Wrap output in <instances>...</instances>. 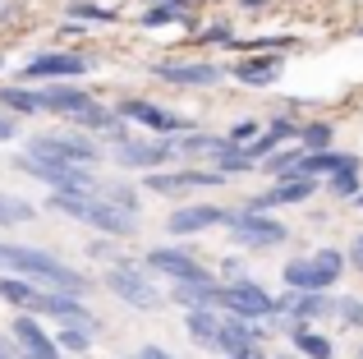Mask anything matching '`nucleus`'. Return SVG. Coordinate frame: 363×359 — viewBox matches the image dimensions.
I'll return each instance as SVG.
<instances>
[{"label":"nucleus","mask_w":363,"mask_h":359,"mask_svg":"<svg viewBox=\"0 0 363 359\" xmlns=\"http://www.w3.org/2000/svg\"><path fill=\"white\" fill-rule=\"evenodd\" d=\"M0 263H5V267H14V272H23V277H37V281H46V286H55L60 295H83V290H88L83 272L65 267L60 258H51V253H42V249L0 244Z\"/></svg>","instance_id":"1"},{"label":"nucleus","mask_w":363,"mask_h":359,"mask_svg":"<svg viewBox=\"0 0 363 359\" xmlns=\"http://www.w3.org/2000/svg\"><path fill=\"white\" fill-rule=\"evenodd\" d=\"M51 207L79 216V221L97 226L106 235H133V226H138L133 212H124V207H116L111 198H97V194H69V189H60V194H51Z\"/></svg>","instance_id":"2"},{"label":"nucleus","mask_w":363,"mask_h":359,"mask_svg":"<svg viewBox=\"0 0 363 359\" xmlns=\"http://www.w3.org/2000/svg\"><path fill=\"white\" fill-rule=\"evenodd\" d=\"M28 157L37 162H60V166H92L97 162V143L83 134H37L28 143Z\"/></svg>","instance_id":"3"},{"label":"nucleus","mask_w":363,"mask_h":359,"mask_svg":"<svg viewBox=\"0 0 363 359\" xmlns=\"http://www.w3.org/2000/svg\"><path fill=\"white\" fill-rule=\"evenodd\" d=\"M340 267H345L340 249H322L313 263H299V258H294L290 267H285V286H290V290H313V295H322V290H327L331 281L340 277Z\"/></svg>","instance_id":"4"},{"label":"nucleus","mask_w":363,"mask_h":359,"mask_svg":"<svg viewBox=\"0 0 363 359\" xmlns=\"http://www.w3.org/2000/svg\"><path fill=\"white\" fill-rule=\"evenodd\" d=\"M230 235L240 244H248V249H276V244H285L290 240V226H281V221H272L267 212H240L235 216L230 212Z\"/></svg>","instance_id":"5"},{"label":"nucleus","mask_w":363,"mask_h":359,"mask_svg":"<svg viewBox=\"0 0 363 359\" xmlns=\"http://www.w3.org/2000/svg\"><path fill=\"white\" fill-rule=\"evenodd\" d=\"M106 286L116 290V295H120L129 309H157V304H161L152 277H147L143 267H133V263H116V267L106 272Z\"/></svg>","instance_id":"6"},{"label":"nucleus","mask_w":363,"mask_h":359,"mask_svg":"<svg viewBox=\"0 0 363 359\" xmlns=\"http://www.w3.org/2000/svg\"><path fill=\"white\" fill-rule=\"evenodd\" d=\"M18 166L37 180H51L55 189H69V194H92L97 189V175L88 166H60V162H37V157H18Z\"/></svg>","instance_id":"7"},{"label":"nucleus","mask_w":363,"mask_h":359,"mask_svg":"<svg viewBox=\"0 0 363 359\" xmlns=\"http://www.w3.org/2000/svg\"><path fill=\"white\" fill-rule=\"evenodd\" d=\"M225 309H230V318H276V299L267 295L262 286H253V281H240V286H225Z\"/></svg>","instance_id":"8"},{"label":"nucleus","mask_w":363,"mask_h":359,"mask_svg":"<svg viewBox=\"0 0 363 359\" xmlns=\"http://www.w3.org/2000/svg\"><path fill=\"white\" fill-rule=\"evenodd\" d=\"M33 314L65 318L69 327H92V314H88V309H83L74 295H46V290H37V299H33Z\"/></svg>","instance_id":"9"},{"label":"nucleus","mask_w":363,"mask_h":359,"mask_svg":"<svg viewBox=\"0 0 363 359\" xmlns=\"http://www.w3.org/2000/svg\"><path fill=\"white\" fill-rule=\"evenodd\" d=\"M175 304H184L189 314H198V309L225 304V290L216 286L212 277H207V281H175Z\"/></svg>","instance_id":"10"},{"label":"nucleus","mask_w":363,"mask_h":359,"mask_svg":"<svg viewBox=\"0 0 363 359\" xmlns=\"http://www.w3.org/2000/svg\"><path fill=\"white\" fill-rule=\"evenodd\" d=\"M124 120H138L143 129H157V134H179V129L189 125V120H179V116H170V111H161V106H152V101H129V106L120 111Z\"/></svg>","instance_id":"11"},{"label":"nucleus","mask_w":363,"mask_h":359,"mask_svg":"<svg viewBox=\"0 0 363 359\" xmlns=\"http://www.w3.org/2000/svg\"><path fill=\"white\" fill-rule=\"evenodd\" d=\"M88 70V55H37V60H28V79H69V74H83Z\"/></svg>","instance_id":"12"},{"label":"nucleus","mask_w":363,"mask_h":359,"mask_svg":"<svg viewBox=\"0 0 363 359\" xmlns=\"http://www.w3.org/2000/svg\"><path fill=\"white\" fill-rule=\"evenodd\" d=\"M230 221V212H221V207H179V212H170V235H194V231H207V226H221Z\"/></svg>","instance_id":"13"},{"label":"nucleus","mask_w":363,"mask_h":359,"mask_svg":"<svg viewBox=\"0 0 363 359\" xmlns=\"http://www.w3.org/2000/svg\"><path fill=\"white\" fill-rule=\"evenodd\" d=\"M147 267L170 272L175 281H207V272L198 267L189 253H179V249H152V253H147Z\"/></svg>","instance_id":"14"},{"label":"nucleus","mask_w":363,"mask_h":359,"mask_svg":"<svg viewBox=\"0 0 363 359\" xmlns=\"http://www.w3.org/2000/svg\"><path fill=\"white\" fill-rule=\"evenodd\" d=\"M157 79L184 83V88H212V83H221V70L216 65H157Z\"/></svg>","instance_id":"15"},{"label":"nucleus","mask_w":363,"mask_h":359,"mask_svg":"<svg viewBox=\"0 0 363 359\" xmlns=\"http://www.w3.org/2000/svg\"><path fill=\"white\" fill-rule=\"evenodd\" d=\"M166 157H170L166 143H120L116 148V162L120 166H138V171H147V175H152V166H161Z\"/></svg>","instance_id":"16"},{"label":"nucleus","mask_w":363,"mask_h":359,"mask_svg":"<svg viewBox=\"0 0 363 359\" xmlns=\"http://www.w3.org/2000/svg\"><path fill=\"white\" fill-rule=\"evenodd\" d=\"M276 314H290V318H318V314H331V299L313 295V290H294V295L276 299Z\"/></svg>","instance_id":"17"},{"label":"nucleus","mask_w":363,"mask_h":359,"mask_svg":"<svg viewBox=\"0 0 363 359\" xmlns=\"http://www.w3.org/2000/svg\"><path fill=\"white\" fill-rule=\"evenodd\" d=\"M14 336L23 341V350H33L37 359H60V350H55V341H51V336H46V332H42V327H37L28 314L14 323Z\"/></svg>","instance_id":"18"},{"label":"nucleus","mask_w":363,"mask_h":359,"mask_svg":"<svg viewBox=\"0 0 363 359\" xmlns=\"http://www.w3.org/2000/svg\"><path fill=\"white\" fill-rule=\"evenodd\" d=\"M221 171L203 175V171H179V175H147V189L152 194H170V189H194V184H221Z\"/></svg>","instance_id":"19"},{"label":"nucleus","mask_w":363,"mask_h":359,"mask_svg":"<svg viewBox=\"0 0 363 359\" xmlns=\"http://www.w3.org/2000/svg\"><path fill=\"white\" fill-rule=\"evenodd\" d=\"M253 341H262V336H257L253 327L244 323V318H225V327H221V341H216V350H225V355H244V350H253Z\"/></svg>","instance_id":"20"},{"label":"nucleus","mask_w":363,"mask_h":359,"mask_svg":"<svg viewBox=\"0 0 363 359\" xmlns=\"http://www.w3.org/2000/svg\"><path fill=\"white\" fill-rule=\"evenodd\" d=\"M276 74H281V60H276V55H267V60L257 55V60H240V65H235V79L248 83V88H267Z\"/></svg>","instance_id":"21"},{"label":"nucleus","mask_w":363,"mask_h":359,"mask_svg":"<svg viewBox=\"0 0 363 359\" xmlns=\"http://www.w3.org/2000/svg\"><path fill=\"white\" fill-rule=\"evenodd\" d=\"M221 327H225V318H216L212 309H198V314H189V336H194L198 346H207V350H216V341H221Z\"/></svg>","instance_id":"22"},{"label":"nucleus","mask_w":363,"mask_h":359,"mask_svg":"<svg viewBox=\"0 0 363 359\" xmlns=\"http://www.w3.org/2000/svg\"><path fill=\"white\" fill-rule=\"evenodd\" d=\"M88 106H92V97H88V92H79V88H51V92H42V111H69V116H83Z\"/></svg>","instance_id":"23"},{"label":"nucleus","mask_w":363,"mask_h":359,"mask_svg":"<svg viewBox=\"0 0 363 359\" xmlns=\"http://www.w3.org/2000/svg\"><path fill=\"white\" fill-rule=\"evenodd\" d=\"M194 18V9L189 5H152L143 9V28H161V23H189Z\"/></svg>","instance_id":"24"},{"label":"nucleus","mask_w":363,"mask_h":359,"mask_svg":"<svg viewBox=\"0 0 363 359\" xmlns=\"http://www.w3.org/2000/svg\"><path fill=\"white\" fill-rule=\"evenodd\" d=\"M294 346H299V355H308V359H331V355H336V346H331L327 336L303 332V327H294Z\"/></svg>","instance_id":"25"},{"label":"nucleus","mask_w":363,"mask_h":359,"mask_svg":"<svg viewBox=\"0 0 363 359\" xmlns=\"http://www.w3.org/2000/svg\"><path fill=\"white\" fill-rule=\"evenodd\" d=\"M0 299H5V304H18V309H28V314H33L37 290H33V286H23V281H14V277H0Z\"/></svg>","instance_id":"26"},{"label":"nucleus","mask_w":363,"mask_h":359,"mask_svg":"<svg viewBox=\"0 0 363 359\" xmlns=\"http://www.w3.org/2000/svg\"><path fill=\"white\" fill-rule=\"evenodd\" d=\"M0 101L9 111H42V92H23V88H0Z\"/></svg>","instance_id":"27"},{"label":"nucleus","mask_w":363,"mask_h":359,"mask_svg":"<svg viewBox=\"0 0 363 359\" xmlns=\"http://www.w3.org/2000/svg\"><path fill=\"white\" fill-rule=\"evenodd\" d=\"M9 221H33V203L0 194V226H9Z\"/></svg>","instance_id":"28"},{"label":"nucleus","mask_w":363,"mask_h":359,"mask_svg":"<svg viewBox=\"0 0 363 359\" xmlns=\"http://www.w3.org/2000/svg\"><path fill=\"white\" fill-rule=\"evenodd\" d=\"M331 194L336 198H359V162L345 166L340 175H331Z\"/></svg>","instance_id":"29"},{"label":"nucleus","mask_w":363,"mask_h":359,"mask_svg":"<svg viewBox=\"0 0 363 359\" xmlns=\"http://www.w3.org/2000/svg\"><path fill=\"white\" fill-rule=\"evenodd\" d=\"M60 346H65V350H79V355H83V350L92 346V341H88V327H65V332H60Z\"/></svg>","instance_id":"30"},{"label":"nucleus","mask_w":363,"mask_h":359,"mask_svg":"<svg viewBox=\"0 0 363 359\" xmlns=\"http://www.w3.org/2000/svg\"><path fill=\"white\" fill-rule=\"evenodd\" d=\"M303 143H308L313 148V153H327V138H331V125H308V129H303Z\"/></svg>","instance_id":"31"},{"label":"nucleus","mask_w":363,"mask_h":359,"mask_svg":"<svg viewBox=\"0 0 363 359\" xmlns=\"http://www.w3.org/2000/svg\"><path fill=\"white\" fill-rule=\"evenodd\" d=\"M331 314H340L345 323L363 327V304H359V299H336V304H331Z\"/></svg>","instance_id":"32"},{"label":"nucleus","mask_w":363,"mask_h":359,"mask_svg":"<svg viewBox=\"0 0 363 359\" xmlns=\"http://www.w3.org/2000/svg\"><path fill=\"white\" fill-rule=\"evenodd\" d=\"M257 129H262V120H240V125H235L225 138H230V143H240V148H248V138H253Z\"/></svg>","instance_id":"33"},{"label":"nucleus","mask_w":363,"mask_h":359,"mask_svg":"<svg viewBox=\"0 0 363 359\" xmlns=\"http://www.w3.org/2000/svg\"><path fill=\"white\" fill-rule=\"evenodd\" d=\"M106 198L116 207H124V212H138V194H133V189H106Z\"/></svg>","instance_id":"34"},{"label":"nucleus","mask_w":363,"mask_h":359,"mask_svg":"<svg viewBox=\"0 0 363 359\" xmlns=\"http://www.w3.org/2000/svg\"><path fill=\"white\" fill-rule=\"evenodd\" d=\"M74 18H97V23H111V9H97V5H74Z\"/></svg>","instance_id":"35"},{"label":"nucleus","mask_w":363,"mask_h":359,"mask_svg":"<svg viewBox=\"0 0 363 359\" xmlns=\"http://www.w3.org/2000/svg\"><path fill=\"white\" fill-rule=\"evenodd\" d=\"M133 359H175V355H166V350H161V346H143V350L133 355Z\"/></svg>","instance_id":"36"},{"label":"nucleus","mask_w":363,"mask_h":359,"mask_svg":"<svg viewBox=\"0 0 363 359\" xmlns=\"http://www.w3.org/2000/svg\"><path fill=\"white\" fill-rule=\"evenodd\" d=\"M5 138H14V120H5V116H0V143H5Z\"/></svg>","instance_id":"37"},{"label":"nucleus","mask_w":363,"mask_h":359,"mask_svg":"<svg viewBox=\"0 0 363 359\" xmlns=\"http://www.w3.org/2000/svg\"><path fill=\"white\" fill-rule=\"evenodd\" d=\"M350 258H354L359 267H363V235H359V240H354V249H350Z\"/></svg>","instance_id":"38"},{"label":"nucleus","mask_w":363,"mask_h":359,"mask_svg":"<svg viewBox=\"0 0 363 359\" xmlns=\"http://www.w3.org/2000/svg\"><path fill=\"white\" fill-rule=\"evenodd\" d=\"M225 359H262V350L253 346V350H244V355H225Z\"/></svg>","instance_id":"39"},{"label":"nucleus","mask_w":363,"mask_h":359,"mask_svg":"<svg viewBox=\"0 0 363 359\" xmlns=\"http://www.w3.org/2000/svg\"><path fill=\"white\" fill-rule=\"evenodd\" d=\"M244 5H257V0H244Z\"/></svg>","instance_id":"40"},{"label":"nucleus","mask_w":363,"mask_h":359,"mask_svg":"<svg viewBox=\"0 0 363 359\" xmlns=\"http://www.w3.org/2000/svg\"><path fill=\"white\" fill-rule=\"evenodd\" d=\"M359 203H363V194H359Z\"/></svg>","instance_id":"41"}]
</instances>
